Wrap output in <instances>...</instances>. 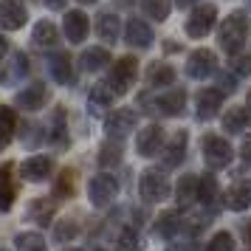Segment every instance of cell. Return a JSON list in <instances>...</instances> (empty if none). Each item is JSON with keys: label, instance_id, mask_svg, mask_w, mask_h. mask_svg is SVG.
Masks as SVG:
<instances>
[{"label": "cell", "instance_id": "1", "mask_svg": "<svg viewBox=\"0 0 251 251\" xmlns=\"http://www.w3.org/2000/svg\"><path fill=\"white\" fill-rule=\"evenodd\" d=\"M251 31V20L246 12H231L220 23V31H217V43H220V48H223V54H228V57H237L240 48L246 46V37H249Z\"/></svg>", "mask_w": 251, "mask_h": 251}, {"label": "cell", "instance_id": "2", "mask_svg": "<svg viewBox=\"0 0 251 251\" xmlns=\"http://www.w3.org/2000/svg\"><path fill=\"white\" fill-rule=\"evenodd\" d=\"M141 107H150L147 113H161V116H181L186 110V93L183 88H172L167 93H155L141 96Z\"/></svg>", "mask_w": 251, "mask_h": 251}, {"label": "cell", "instance_id": "3", "mask_svg": "<svg viewBox=\"0 0 251 251\" xmlns=\"http://www.w3.org/2000/svg\"><path fill=\"white\" fill-rule=\"evenodd\" d=\"M170 192H172L170 178H167L164 170H144L141 172V178H138V195H141V201L161 203V201L170 198Z\"/></svg>", "mask_w": 251, "mask_h": 251}, {"label": "cell", "instance_id": "4", "mask_svg": "<svg viewBox=\"0 0 251 251\" xmlns=\"http://www.w3.org/2000/svg\"><path fill=\"white\" fill-rule=\"evenodd\" d=\"M136 76H138V59L136 57H119L116 59V65L110 68V79H107V85L113 88L116 96H125V93L133 88Z\"/></svg>", "mask_w": 251, "mask_h": 251}, {"label": "cell", "instance_id": "5", "mask_svg": "<svg viewBox=\"0 0 251 251\" xmlns=\"http://www.w3.org/2000/svg\"><path fill=\"white\" fill-rule=\"evenodd\" d=\"M203 158L209 170H226L234 158V147L223 136H206L203 138Z\"/></svg>", "mask_w": 251, "mask_h": 251}, {"label": "cell", "instance_id": "6", "mask_svg": "<svg viewBox=\"0 0 251 251\" xmlns=\"http://www.w3.org/2000/svg\"><path fill=\"white\" fill-rule=\"evenodd\" d=\"M136 125H138V116L133 107H119V110H113V113L104 119V130H107V136L113 138V141L127 138L136 130Z\"/></svg>", "mask_w": 251, "mask_h": 251}, {"label": "cell", "instance_id": "7", "mask_svg": "<svg viewBox=\"0 0 251 251\" xmlns=\"http://www.w3.org/2000/svg\"><path fill=\"white\" fill-rule=\"evenodd\" d=\"M88 195H91V203L93 206H107L116 201V195H119V183H116L113 175H107V172H99L96 178H91L88 183Z\"/></svg>", "mask_w": 251, "mask_h": 251}, {"label": "cell", "instance_id": "8", "mask_svg": "<svg viewBox=\"0 0 251 251\" xmlns=\"http://www.w3.org/2000/svg\"><path fill=\"white\" fill-rule=\"evenodd\" d=\"M215 71H217V57H215V51H209V48H198L186 59V76L189 79H198V82L209 79Z\"/></svg>", "mask_w": 251, "mask_h": 251}, {"label": "cell", "instance_id": "9", "mask_svg": "<svg viewBox=\"0 0 251 251\" xmlns=\"http://www.w3.org/2000/svg\"><path fill=\"white\" fill-rule=\"evenodd\" d=\"M215 20H217V9L212 3H201V6L189 14V20H186V34L195 37V40H201V37H206L215 28Z\"/></svg>", "mask_w": 251, "mask_h": 251}, {"label": "cell", "instance_id": "10", "mask_svg": "<svg viewBox=\"0 0 251 251\" xmlns=\"http://www.w3.org/2000/svg\"><path fill=\"white\" fill-rule=\"evenodd\" d=\"M28 23V9L23 0H0V25L6 31H17Z\"/></svg>", "mask_w": 251, "mask_h": 251}, {"label": "cell", "instance_id": "11", "mask_svg": "<svg viewBox=\"0 0 251 251\" xmlns=\"http://www.w3.org/2000/svg\"><path fill=\"white\" fill-rule=\"evenodd\" d=\"M223 104V93L217 88H203L198 91V99H195V119L198 122H212Z\"/></svg>", "mask_w": 251, "mask_h": 251}, {"label": "cell", "instance_id": "12", "mask_svg": "<svg viewBox=\"0 0 251 251\" xmlns=\"http://www.w3.org/2000/svg\"><path fill=\"white\" fill-rule=\"evenodd\" d=\"M136 150H138V155H144V158L158 155L161 150H164V130H161L158 125L144 127L136 138Z\"/></svg>", "mask_w": 251, "mask_h": 251}, {"label": "cell", "instance_id": "13", "mask_svg": "<svg viewBox=\"0 0 251 251\" xmlns=\"http://www.w3.org/2000/svg\"><path fill=\"white\" fill-rule=\"evenodd\" d=\"M125 40H127V46H133V48H150L152 46V28L144 20L130 17L125 25Z\"/></svg>", "mask_w": 251, "mask_h": 251}, {"label": "cell", "instance_id": "14", "mask_svg": "<svg viewBox=\"0 0 251 251\" xmlns=\"http://www.w3.org/2000/svg\"><path fill=\"white\" fill-rule=\"evenodd\" d=\"M51 170H54L51 155H34V158H28V161L20 164V175H23L25 181H31V183H40L43 178H48Z\"/></svg>", "mask_w": 251, "mask_h": 251}, {"label": "cell", "instance_id": "15", "mask_svg": "<svg viewBox=\"0 0 251 251\" xmlns=\"http://www.w3.org/2000/svg\"><path fill=\"white\" fill-rule=\"evenodd\" d=\"M186 144H189L186 130H178V133L170 138V144L164 147V167H167V170H175V167L186 158Z\"/></svg>", "mask_w": 251, "mask_h": 251}, {"label": "cell", "instance_id": "16", "mask_svg": "<svg viewBox=\"0 0 251 251\" xmlns=\"http://www.w3.org/2000/svg\"><path fill=\"white\" fill-rule=\"evenodd\" d=\"M65 40L68 43H82L85 37H88V14L79 12V9H74V12H65Z\"/></svg>", "mask_w": 251, "mask_h": 251}, {"label": "cell", "instance_id": "17", "mask_svg": "<svg viewBox=\"0 0 251 251\" xmlns=\"http://www.w3.org/2000/svg\"><path fill=\"white\" fill-rule=\"evenodd\" d=\"M14 102H17V107H23V110H40V107H43V104L48 102V91H46V85L34 82V85L23 88V91L14 96Z\"/></svg>", "mask_w": 251, "mask_h": 251}, {"label": "cell", "instance_id": "18", "mask_svg": "<svg viewBox=\"0 0 251 251\" xmlns=\"http://www.w3.org/2000/svg\"><path fill=\"white\" fill-rule=\"evenodd\" d=\"M226 206L231 212H246L251 206V181H234L226 189Z\"/></svg>", "mask_w": 251, "mask_h": 251}, {"label": "cell", "instance_id": "19", "mask_svg": "<svg viewBox=\"0 0 251 251\" xmlns=\"http://www.w3.org/2000/svg\"><path fill=\"white\" fill-rule=\"evenodd\" d=\"M96 34H99L102 43H110L113 46L116 40L122 37V20H119V14H113V12L99 14L96 17Z\"/></svg>", "mask_w": 251, "mask_h": 251}, {"label": "cell", "instance_id": "20", "mask_svg": "<svg viewBox=\"0 0 251 251\" xmlns=\"http://www.w3.org/2000/svg\"><path fill=\"white\" fill-rule=\"evenodd\" d=\"M178 231H183V215L181 212H175V209L161 212L158 220H155V234L164 237V240H172Z\"/></svg>", "mask_w": 251, "mask_h": 251}, {"label": "cell", "instance_id": "21", "mask_svg": "<svg viewBox=\"0 0 251 251\" xmlns=\"http://www.w3.org/2000/svg\"><path fill=\"white\" fill-rule=\"evenodd\" d=\"M144 82H147V88H170L172 82H175V71H172V65H167V62H152L147 68V74H144Z\"/></svg>", "mask_w": 251, "mask_h": 251}, {"label": "cell", "instance_id": "22", "mask_svg": "<svg viewBox=\"0 0 251 251\" xmlns=\"http://www.w3.org/2000/svg\"><path fill=\"white\" fill-rule=\"evenodd\" d=\"M48 71L57 85H71L74 82V65H71L68 54H51L48 57Z\"/></svg>", "mask_w": 251, "mask_h": 251}, {"label": "cell", "instance_id": "23", "mask_svg": "<svg viewBox=\"0 0 251 251\" xmlns=\"http://www.w3.org/2000/svg\"><path fill=\"white\" fill-rule=\"evenodd\" d=\"M14 178H12V164H3L0 167V212H9L14 203Z\"/></svg>", "mask_w": 251, "mask_h": 251}, {"label": "cell", "instance_id": "24", "mask_svg": "<svg viewBox=\"0 0 251 251\" xmlns=\"http://www.w3.org/2000/svg\"><path fill=\"white\" fill-rule=\"evenodd\" d=\"M79 65H82L85 74H96V71H102V68L110 65V54H107L104 48H88V51H82Z\"/></svg>", "mask_w": 251, "mask_h": 251}, {"label": "cell", "instance_id": "25", "mask_svg": "<svg viewBox=\"0 0 251 251\" xmlns=\"http://www.w3.org/2000/svg\"><path fill=\"white\" fill-rule=\"evenodd\" d=\"M25 74H28V57H25L23 51H14L12 62H9L6 71L0 74V82H3V85H14V82L20 79V76H25Z\"/></svg>", "mask_w": 251, "mask_h": 251}, {"label": "cell", "instance_id": "26", "mask_svg": "<svg viewBox=\"0 0 251 251\" xmlns=\"http://www.w3.org/2000/svg\"><path fill=\"white\" fill-rule=\"evenodd\" d=\"M14 133H17V116H14L12 107L0 104V152L12 144Z\"/></svg>", "mask_w": 251, "mask_h": 251}, {"label": "cell", "instance_id": "27", "mask_svg": "<svg viewBox=\"0 0 251 251\" xmlns=\"http://www.w3.org/2000/svg\"><path fill=\"white\" fill-rule=\"evenodd\" d=\"M175 201L181 206H189L192 201H198V175H183V178H178Z\"/></svg>", "mask_w": 251, "mask_h": 251}, {"label": "cell", "instance_id": "28", "mask_svg": "<svg viewBox=\"0 0 251 251\" xmlns=\"http://www.w3.org/2000/svg\"><path fill=\"white\" fill-rule=\"evenodd\" d=\"M48 141H51L57 150H62V147H68L71 144L68 141V127H65V110H62V107L54 110V125H51V136H48Z\"/></svg>", "mask_w": 251, "mask_h": 251}, {"label": "cell", "instance_id": "29", "mask_svg": "<svg viewBox=\"0 0 251 251\" xmlns=\"http://www.w3.org/2000/svg\"><path fill=\"white\" fill-rule=\"evenodd\" d=\"M31 40H34L40 48H51V46H57V28H54V23H48V20H40V23L34 25V31H31Z\"/></svg>", "mask_w": 251, "mask_h": 251}, {"label": "cell", "instance_id": "30", "mask_svg": "<svg viewBox=\"0 0 251 251\" xmlns=\"http://www.w3.org/2000/svg\"><path fill=\"white\" fill-rule=\"evenodd\" d=\"M113 99H116V93H113V88H110L107 82L93 85L91 93H88V102H91V107H96V110H99V107H110Z\"/></svg>", "mask_w": 251, "mask_h": 251}, {"label": "cell", "instance_id": "31", "mask_svg": "<svg viewBox=\"0 0 251 251\" xmlns=\"http://www.w3.org/2000/svg\"><path fill=\"white\" fill-rule=\"evenodd\" d=\"M14 249L17 251H48V246H46V240H43V234H37V231H20L14 237Z\"/></svg>", "mask_w": 251, "mask_h": 251}, {"label": "cell", "instance_id": "32", "mask_svg": "<svg viewBox=\"0 0 251 251\" xmlns=\"http://www.w3.org/2000/svg\"><path fill=\"white\" fill-rule=\"evenodd\" d=\"M170 6H172V0H141L144 14L150 20H155V23H164L170 17Z\"/></svg>", "mask_w": 251, "mask_h": 251}, {"label": "cell", "instance_id": "33", "mask_svg": "<svg viewBox=\"0 0 251 251\" xmlns=\"http://www.w3.org/2000/svg\"><path fill=\"white\" fill-rule=\"evenodd\" d=\"M246 125H249V119H246L243 107H228L226 113H223V130L226 133H243Z\"/></svg>", "mask_w": 251, "mask_h": 251}, {"label": "cell", "instance_id": "34", "mask_svg": "<svg viewBox=\"0 0 251 251\" xmlns=\"http://www.w3.org/2000/svg\"><path fill=\"white\" fill-rule=\"evenodd\" d=\"M116 246H119V251H141L144 249V237L138 234V228L127 226V228H122V234H119V240H116Z\"/></svg>", "mask_w": 251, "mask_h": 251}, {"label": "cell", "instance_id": "35", "mask_svg": "<svg viewBox=\"0 0 251 251\" xmlns=\"http://www.w3.org/2000/svg\"><path fill=\"white\" fill-rule=\"evenodd\" d=\"M74 192H76V172L62 170L57 183H54V195H57V198H74Z\"/></svg>", "mask_w": 251, "mask_h": 251}, {"label": "cell", "instance_id": "36", "mask_svg": "<svg viewBox=\"0 0 251 251\" xmlns=\"http://www.w3.org/2000/svg\"><path fill=\"white\" fill-rule=\"evenodd\" d=\"M215 195H217V181L212 175H201V178H198V203L209 206L215 201Z\"/></svg>", "mask_w": 251, "mask_h": 251}, {"label": "cell", "instance_id": "37", "mask_svg": "<svg viewBox=\"0 0 251 251\" xmlns=\"http://www.w3.org/2000/svg\"><path fill=\"white\" fill-rule=\"evenodd\" d=\"M209 212H189V215H183V231L186 234H201L206 226H209Z\"/></svg>", "mask_w": 251, "mask_h": 251}, {"label": "cell", "instance_id": "38", "mask_svg": "<svg viewBox=\"0 0 251 251\" xmlns=\"http://www.w3.org/2000/svg\"><path fill=\"white\" fill-rule=\"evenodd\" d=\"M28 217L37 220V223H48V220L54 217V203H51V201H43V198H37L34 203H31V209H28Z\"/></svg>", "mask_w": 251, "mask_h": 251}, {"label": "cell", "instance_id": "39", "mask_svg": "<svg viewBox=\"0 0 251 251\" xmlns=\"http://www.w3.org/2000/svg\"><path fill=\"white\" fill-rule=\"evenodd\" d=\"M119 161H122V147H119V141L102 144V150H99V164H102V167H116Z\"/></svg>", "mask_w": 251, "mask_h": 251}, {"label": "cell", "instance_id": "40", "mask_svg": "<svg viewBox=\"0 0 251 251\" xmlns=\"http://www.w3.org/2000/svg\"><path fill=\"white\" fill-rule=\"evenodd\" d=\"M206 251H234V237L228 231H217L215 237L209 240Z\"/></svg>", "mask_w": 251, "mask_h": 251}, {"label": "cell", "instance_id": "41", "mask_svg": "<svg viewBox=\"0 0 251 251\" xmlns=\"http://www.w3.org/2000/svg\"><path fill=\"white\" fill-rule=\"evenodd\" d=\"M74 237H76V223L74 220H59L57 226H54V240L57 243H68Z\"/></svg>", "mask_w": 251, "mask_h": 251}, {"label": "cell", "instance_id": "42", "mask_svg": "<svg viewBox=\"0 0 251 251\" xmlns=\"http://www.w3.org/2000/svg\"><path fill=\"white\" fill-rule=\"evenodd\" d=\"M217 91L220 93H234V76H231L228 71H223V74L217 76Z\"/></svg>", "mask_w": 251, "mask_h": 251}, {"label": "cell", "instance_id": "43", "mask_svg": "<svg viewBox=\"0 0 251 251\" xmlns=\"http://www.w3.org/2000/svg\"><path fill=\"white\" fill-rule=\"evenodd\" d=\"M231 65H234V74H237V76H249V74H251V62H249V59L234 57V62H231Z\"/></svg>", "mask_w": 251, "mask_h": 251}, {"label": "cell", "instance_id": "44", "mask_svg": "<svg viewBox=\"0 0 251 251\" xmlns=\"http://www.w3.org/2000/svg\"><path fill=\"white\" fill-rule=\"evenodd\" d=\"M240 234H243V243H246V249L251 251V220H243V223H240Z\"/></svg>", "mask_w": 251, "mask_h": 251}, {"label": "cell", "instance_id": "45", "mask_svg": "<svg viewBox=\"0 0 251 251\" xmlns=\"http://www.w3.org/2000/svg\"><path fill=\"white\" fill-rule=\"evenodd\" d=\"M240 158H243V164H251V136H246V141H243V147H240Z\"/></svg>", "mask_w": 251, "mask_h": 251}, {"label": "cell", "instance_id": "46", "mask_svg": "<svg viewBox=\"0 0 251 251\" xmlns=\"http://www.w3.org/2000/svg\"><path fill=\"white\" fill-rule=\"evenodd\" d=\"M43 3H46L51 12H59V9H65V0H43Z\"/></svg>", "mask_w": 251, "mask_h": 251}, {"label": "cell", "instance_id": "47", "mask_svg": "<svg viewBox=\"0 0 251 251\" xmlns=\"http://www.w3.org/2000/svg\"><path fill=\"white\" fill-rule=\"evenodd\" d=\"M6 54H9V40H6V37L0 34V62L6 59Z\"/></svg>", "mask_w": 251, "mask_h": 251}, {"label": "cell", "instance_id": "48", "mask_svg": "<svg viewBox=\"0 0 251 251\" xmlns=\"http://www.w3.org/2000/svg\"><path fill=\"white\" fill-rule=\"evenodd\" d=\"M243 110H246V119H249V125H251V93L246 96V104H243Z\"/></svg>", "mask_w": 251, "mask_h": 251}, {"label": "cell", "instance_id": "49", "mask_svg": "<svg viewBox=\"0 0 251 251\" xmlns=\"http://www.w3.org/2000/svg\"><path fill=\"white\" fill-rule=\"evenodd\" d=\"M175 3H178V9H189L192 3H198V0H175Z\"/></svg>", "mask_w": 251, "mask_h": 251}, {"label": "cell", "instance_id": "50", "mask_svg": "<svg viewBox=\"0 0 251 251\" xmlns=\"http://www.w3.org/2000/svg\"><path fill=\"white\" fill-rule=\"evenodd\" d=\"M167 251H189V249H181V246H170Z\"/></svg>", "mask_w": 251, "mask_h": 251}, {"label": "cell", "instance_id": "51", "mask_svg": "<svg viewBox=\"0 0 251 251\" xmlns=\"http://www.w3.org/2000/svg\"><path fill=\"white\" fill-rule=\"evenodd\" d=\"M79 3H85V6H93V3H96V0H79Z\"/></svg>", "mask_w": 251, "mask_h": 251}, {"label": "cell", "instance_id": "52", "mask_svg": "<svg viewBox=\"0 0 251 251\" xmlns=\"http://www.w3.org/2000/svg\"><path fill=\"white\" fill-rule=\"evenodd\" d=\"M62 251H82V249H62Z\"/></svg>", "mask_w": 251, "mask_h": 251}, {"label": "cell", "instance_id": "53", "mask_svg": "<svg viewBox=\"0 0 251 251\" xmlns=\"http://www.w3.org/2000/svg\"><path fill=\"white\" fill-rule=\"evenodd\" d=\"M96 251H104V249H96Z\"/></svg>", "mask_w": 251, "mask_h": 251}, {"label": "cell", "instance_id": "54", "mask_svg": "<svg viewBox=\"0 0 251 251\" xmlns=\"http://www.w3.org/2000/svg\"><path fill=\"white\" fill-rule=\"evenodd\" d=\"M249 6H251V0H249Z\"/></svg>", "mask_w": 251, "mask_h": 251}, {"label": "cell", "instance_id": "55", "mask_svg": "<svg viewBox=\"0 0 251 251\" xmlns=\"http://www.w3.org/2000/svg\"><path fill=\"white\" fill-rule=\"evenodd\" d=\"M0 251H6V249H0Z\"/></svg>", "mask_w": 251, "mask_h": 251}]
</instances>
